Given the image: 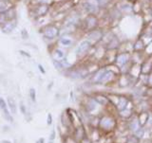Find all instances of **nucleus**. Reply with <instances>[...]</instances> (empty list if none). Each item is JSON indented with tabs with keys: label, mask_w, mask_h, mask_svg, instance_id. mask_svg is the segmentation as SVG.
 <instances>
[{
	"label": "nucleus",
	"mask_w": 152,
	"mask_h": 143,
	"mask_svg": "<svg viewBox=\"0 0 152 143\" xmlns=\"http://www.w3.org/2000/svg\"><path fill=\"white\" fill-rule=\"evenodd\" d=\"M39 33L45 40H55L60 36V28L55 24L50 23L39 28Z\"/></svg>",
	"instance_id": "nucleus-1"
},
{
	"label": "nucleus",
	"mask_w": 152,
	"mask_h": 143,
	"mask_svg": "<svg viewBox=\"0 0 152 143\" xmlns=\"http://www.w3.org/2000/svg\"><path fill=\"white\" fill-rule=\"evenodd\" d=\"M50 11V5L49 4H31L28 9L30 15L34 19H40L48 15Z\"/></svg>",
	"instance_id": "nucleus-2"
},
{
	"label": "nucleus",
	"mask_w": 152,
	"mask_h": 143,
	"mask_svg": "<svg viewBox=\"0 0 152 143\" xmlns=\"http://www.w3.org/2000/svg\"><path fill=\"white\" fill-rule=\"evenodd\" d=\"M100 6L101 5H100L98 0H85L83 4V8L85 11L88 14H93V15L98 12Z\"/></svg>",
	"instance_id": "nucleus-3"
},
{
	"label": "nucleus",
	"mask_w": 152,
	"mask_h": 143,
	"mask_svg": "<svg viewBox=\"0 0 152 143\" xmlns=\"http://www.w3.org/2000/svg\"><path fill=\"white\" fill-rule=\"evenodd\" d=\"M17 18V12L15 7L9 9V11L0 13V25H3L8 21H11L12 19Z\"/></svg>",
	"instance_id": "nucleus-4"
},
{
	"label": "nucleus",
	"mask_w": 152,
	"mask_h": 143,
	"mask_svg": "<svg viewBox=\"0 0 152 143\" xmlns=\"http://www.w3.org/2000/svg\"><path fill=\"white\" fill-rule=\"evenodd\" d=\"M18 26V19L15 18V19H12L11 21H8L3 25H0V30L3 33L5 34H10V33H12L15 28H17Z\"/></svg>",
	"instance_id": "nucleus-5"
},
{
	"label": "nucleus",
	"mask_w": 152,
	"mask_h": 143,
	"mask_svg": "<svg viewBox=\"0 0 152 143\" xmlns=\"http://www.w3.org/2000/svg\"><path fill=\"white\" fill-rule=\"evenodd\" d=\"M91 44L90 42H88V40H84L82 42L79 43V45L76 47V50H75V53L77 56H82L84 54H86L87 52L89 50V49L91 47Z\"/></svg>",
	"instance_id": "nucleus-6"
},
{
	"label": "nucleus",
	"mask_w": 152,
	"mask_h": 143,
	"mask_svg": "<svg viewBox=\"0 0 152 143\" xmlns=\"http://www.w3.org/2000/svg\"><path fill=\"white\" fill-rule=\"evenodd\" d=\"M50 56L52 58V61L61 62L66 59V52L64 49H62L61 47H54L53 49L50 51Z\"/></svg>",
	"instance_id": "nucleus-7"
},
{
	"label": "nucleus",
	"mask_w": 152,
	"mask_h": 143,
	"mask_svg": "<svg viewBox=\"0 0 152 143\" xmlns=\"http://www.w3.org/2000/svg\"><path fill=\"white\" fill-rule=\"evenodd\" d=\"M87 38H88V41L90 42V44H93V43H98L100 40L103 38V32L100 31V30H89L88 35H87Z\"/></svg>",
	"instance_id": "nucleus-8"
},
{
	"label": "nucleus",
	"mask_w": 152,
	"mask_h": 143,
	"mask_svg": "<svg viewBox=\"0 0 152 143\" xmlns=\"http://www.w3.org/2000/svg\"><path fill=\"white\" fill-rule=\"evenodd\" d=\"M115 125V121L109 117H104L100 120V127L104 130H111Z\"/></svg>",
	"instance_id": "nucleus-9"
},
{
	"label": "nucleus",
	"mask_w": 152,
	"mask_h": 143,
	"mask_svg": "<svg viewBox=\"0 0 152 143\" xmlns=\"http://www.w3.org/2000/svg\"><path fill=\"white\" fill-rule=\"evenodd\" d=\"M0 109L2 110L5 118H6L7 120L12 122L13 121V118H12L11 114H10V110H9V108H8L7 102L5 101V99L2 97H0Z\"/></svg>",
	"instance_id": "nucleus-10"
},
{
	"label": "nucleus",
	"mask_w": 152,
	"mask_h": 143,
	"mask_svg": "<svg viewBox=\"0 0 152 143\" xmlns=\"http://www.w3.org/2000/svg\"><path fill=\"white\" fill-rule=\"evenodd\" d=\"M97 26V18L95 17L93 14H89V15L85 19V27L89 31L94 30Z\"/></svg>",
	"instance_id": "nucleus-11"
},
{
	"label": "nucleus",
	"mask_w": 152,
	"mask_h": 143,
	"mask_svg": "<svg viewBox=\"0 0 152 143\" xmlns=\"http://www.w3.org/2000/svg\"><path fill=\"white\" fill-rule=\"evenodd\" d=\"M15 7L12 0H0V13L5 12Z\"/></svg>",
	"instance_id": "nucleus-12"
},
{
	"label": "nucleus",
	"mask_w": 152,
	"mask_h": 143,
	"mask_svg": "<svg viewBox=\"0 0 152 143\" xmlns=\"http://www.w3.org/2000/svg\"><path fill=\"white\" fill-rule=\"evenodd\" d=\"M58 44L62 47H69L72 46L73 40L69 35H61V37L58 39Z\"/></svg>",
	"instance_id": "nucleus-13"
},
{
	"label": "nucleus",
	"mask_w": 152,
	"mask_h": 143,
	"mask_svg": "<svg viewBox=\"0 0 152 143\" xmlns=\"http://www.w3.org/2000/svg\"><path fill=\"white\" fill-rule=\"evenodd\" d=\"M128 59H129V55H128L127 53H122V54H119L117 57H116V64L118 65H124L126 62L128 61Z\"/></svg>",
	"instance_id": "nucleus-14"
},
{
	"label": "nucleus",
	"mask_w": 152,
	"mask_h": 143,
	"mask_svg": "<svg viewBox=\"0 0 152 143\" xmlns=\"http://www.w3.org/2000/svg\"><path fill=\"white\" fill-rule=\"evenodd\" d=\"M7 104H8V108L10 109V111L12 112V114H16V109H17V105L16 102L14 101V99L12 97H9L7 99Z\"/></svg>",
	"instance_id": "nucleus-15"
},
{
	"label": "nucleus",
	"mask_w": 152,
	"mask_h": 143,
	"mask_svg": "<svg viewBox=\"0 0 152 143\" xmlns=\"http://www.w3.org/2000/svg\"><path fill=\"white\" fill-rule=\"evenodd\" d=\"M113 77V73L110 71H104V73L103 74L101 80H100V83H106L108 81H110Z\"/></svg>",
	"instance_id": "nucleus-16"
},
{
	"label": "nucleus",
	"mask_w": 152,
	"mask_h": 143,
	"mask_svg": "<svg viewBox=\"0 0 152 143\" xmlns=\"http://www.w3.org/2000/svg\"><path fill=\"white\" fill-rule=\"evenodd\" d=\"M126 104H127V99H126L125 97H121L120 99H119V101H118L117 108L120 111H122V110H124V109H126Z\"/></svg>",
	"instance_id": "nucleus-17"
},
{
	"label": "nucleus",
	"mask_w": 152,
	"mask_h": 143,
	"mask_svg": "<svg viewBox=\"0 0 152 143\" xmlns=\"http://www.w3.org/2000/svg\"><path fill=\"white\" fill-rule=\"evenodd\" d=\"M84 136H85V132H84L83 127L80 126V127L76 128V131H75V137H76V139L83 140Z\"/></svg>",
	"instance_id": "nucleus-18"
},
{
	"label": "nucleus",
	"mask_w": 152,
	"mask_h": 143,
	"mask_svg": "<svg viewBox=\"0 0 152 143\" xmlns=\"http://www.w3.org/2000/svg\"><path fill=\"white\" fill-rule=\"evenodd\" d=\"M148 118H149L148 114H146V113L141 114V116L139 117V123H140V125H145V123H146V121H148Z\"/></svg>",
	"instance_id": "nucleus-19"
},
{
	"label": "nucleus",
	"mask_w": 152,
	"mask_h": 143,
	"mask_svg": "<svg viewBox=\"0 0 152 143\" xmlns=\"http://www.w3.org/2000/svg\"><path fill=\"white\" fill-rule=\"evenodd\" d=\"M94 99H95V102H97L100 104H107V99L104 96H96Z\"/></svg>",
	"instance_id": "nucleus-20"
},
{
	"label": "nucleus",
	"mask_w": 152,
	"mask_h": 143,
	"mask_svg": "<svg viewBox=\"0 0 152 143\" xmlns=\"http://www.w3.org/2000/svg\"><path fill=\"white\" fill-rule=\"evenodd\" d=\"M139 126H140V123H139V122H138L137 120H133V121H131V123H130L129 128H130V130L136 132L138 129H139Z\"/></svg>",
	"instance_id": "nucleus-21"
},
{
	"label": "nucleus",
	"mask_w": 152,
	"mask_h": 143,
	"mask_svg": "<svg viewBox=\"0 0 152 143\" xmlns=\"http://www.w3.org/2000/svg\"><path fill=\"white\" fill-rule=\"evenodd\" d=\"M52 0H31V4H49L51 5Z\"/></svg>",
	"instance_id": "nucleus-22"
},
{
	"label": "nucleus",
	"mask_w": 152,
	"mask_h": 143,
	"mask_svg": "<svg viewBox=\"0 0 152 143\" xmlns=\"http://www.w3.org/2000/svg\"><path fill=\"white\" fill-rule=\"evenodd\" d=\"M30 98L33 102H36V90L34 88L30 89Z\"/></svg>",
	"instance_id": "nucleus-23"
},
{
	"label": "nucleus",
	"mask_w": 152,
	"mask_h": 143,
	"mask_svg": "<svg viewBox=\"0 0 152 143\" xmlns=\"http://www.w3.org/2000/svg\"><path fill=\"white\" fill-rule=\"evenodd\" d=\"M127 143H139V137L136 136H131L127 139Z\"/></svg>",
	"instance_id": "nucleus-24"
},
{
	"label": "nucleus",
	"mask_w": 152,
	"mask_h": 143,
	"mask_svg": "<svg viewBox=\"0 0 152 143\" xmlns=\"http://www.w3.org/2000/svg\"><path fill=\"white\" fill-rule=\"evenodd\" d=\"M96 108V103H95V99H91V101H89V102L88 103V111H92L94 109Z\"/></svg>",
	"instance_id": "nucleus-25"
},
{
	"label": "nucleus",
	"mask_w": 152,
	"mask_h": 143,
	"mask_svg": "<svg viewBox=\"0 0 152 143\" xmlns=\"http://www.w3.org/2000/svg\"><path fill=\"white\" fill-rule=\"evenodd\" d=\"M21 37H22V39H28V38L30 37V34H28V32L26 28H23L21 30Z\"/></svg>",
	"instance_id": "nucleus-26"
},
{
	"label": "nucleus",
	"mask_w": 152,
	"mask_h": 143,
	"mask_svg": "<svg viewBox=\"0 0 152 143\" xmlns=\"http://www.w3.org/2000/svg\"><path fill=\"white\" fill-rule=\"evenodd\" d=\"M19 53H20L24 57H27V58H31V55L28 53V52L25 51L24 49H19Z\"/></svg>",
	"instance_id": "nucleus-27"
},
{
	"label": "nucleus",
	"mask_w": 152,
	"mask_h": 143,
	"mask_svg": "<svg viewBox=\"0 0 152 143\" xmlns=\"http://www.w3.org/2000/svg\"><path fill=\"white\" fill-rule=\"evenodd\" d=\"M121 116L125 117V118H128L130 116V111L129 110H125V109H124V110L121 111Z\"/></svg>",
	"instance_id": "nucleus-28"
},
{
	"label": "nucleus",
	"mask_w": 152,
	"mask_h": 143,
	"mask_svg": "<svg viewBox=\"0 0 152 143\" xmlns=\"http://www.w3.org/2000/svg\"><path fill=\"white\" fill-rule=\"evenodd\" d=\"M144 129H140V128H139V129H138L136 132H135V134H136V136H138V137H141V136H144Z\"/></svg>",
	"instance_id": "nucleus-29"
},
{
	"label": "nucleus",
	"mask_w": 152,
	"mask_h": 143,
	"mask_svg": "<svg viewBox=\"0 0 152 143\" xmlns=\"http://www.w3.org/2000/svg\"><path fill=\"white\" fill-rule=\"evenodd\" d=\"M19 108H20L21 113L24 114V115H26V114H27V109H26V106L24 105L23 103H20V106H19Z\"/></svg>",
	"instance_id": "nucleus-30"
},
{
	"label": "nucleus",
	"mask_w": 152,
	"mask_h": 143,
	"mask_svg": "<svg viewBox=\"0 0 152 143\" xmlns=\"http://www.w3.org/2000/svg\"><path fill=\"white\" fill-rule=\"evenodd\" d=\"M51 123H52V116H51V114H48V118H47V124L48 125H51Z\"/></svg>",
	"instance_id": "nucleus-31"
},
{
	"label": "nucleus",
	"mask_w": 152,
	"mask_h": 143,
	"mask_svg": "<svg viewBox=\"0 0 152 143\" xmlns=\"http://www.w3.org/2000/svg\"><path fill=\"white\" fill-rule=\"evenodd\" d=\"M38 69H39V71L42 73V74H46V70L44 68V66H43L42 65H38Z\"/></svg>",
	"instance_id": "nucleus-32"
},
{
	"label": "nucleus",
	"mask_w": 152,
	"mask_h": 143,
	"mask_svg": "<svg viewBox=\"0 0 152 143\" xmlns=\"http://www.w3.org/2000/svg\"><path fill=\"white\" fill-rule=\"evenodd\" d=\"M55 139V130H52L51 134H50V141L52 142Z\"/></svg>",
	"instance_id": "nucleus-33"
},
{
	"label": "nucleus",
	"mask_w": 152,
	"mask_h": 143,
	"mask_svg": "<svg viewBox=\"0 0 152 143\" xmlns=\"http://www.w3.org/2000/svg\"><path fill=\"white\" fill-rule=\"evenodd\" d=\"M36 143H45V139H43V137H40V139L36 141Z\"/></svg>",
	"instance_id": "nucleus-34"
},
{
	"label": "nucleus",
	"mask_w": 152,
	"mask_h": 143,
	"mask_svg": "<svg viewBox=\"0 0 152 143\" xmlns=\"http://www.w3.org/2000/svg\"><path fill=\"white\" fill-rule=\"evenodd\" d=\"M98 1H99L100 5H103V4L107 3V2H108V0H98Z\"/></svg>",
	"instance_id": "nucleus-35"
},
{
	"label": "nucleus",
	"mask_w": 152,
	"mask_h": 143,
	"mask_svg": "<svg viewBox=\"0 0 152 143\" xmlns=\"http://www.w3.org/2000/svg\"><path fill=\"white\" fill-rule=\"evenodd\" d=\"M148 83H149V85L152 86V74L149 76V78H148Z\"/></svg>",
	"instance_id": "nucleus-36"
},
{
	"label": "nucleus",
	"mask_w": 152,
	"mask_h": 143,
	"mask_svg": "<svg viewBox=\"0 0 152 143\" xmlns=\"http://www.w3.org/2000/svg\"><path fill=\"white\" fill-rule=\"evenodd\" d=\"M2 143H12L11 141H9V140H3Z\"/></svg>",
	"instance_id": "nucleus-37"
}]
</instances>
